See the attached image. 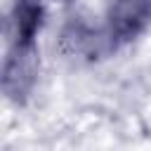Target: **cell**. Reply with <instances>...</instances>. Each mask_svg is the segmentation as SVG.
Instances as JSON below:
<instances>
[{
	"mask_svg": "<svg viewBox=\"0 0 151 151\" xmlns=\"http://www.w3.org/2000/svg\"><path fill=\"white\" fill-rule=\"evenodd\" d=\"M54 50L71 66H99L116 57L101 17L78 9V5L64 9L54 35Z\"/></svg>",
	"mask_w": 151,
	"mask_h": 151,
	"instance_id": "cell-1",
	"label": "cell"
},
{
	"mask_svg": "<svg viewBox=\"0 0 151 151\" xmlns=\"http://www.w3.org/2000/svg\"><path fill=\"white\" fill-rule=\"evenodd\" d=\"M50 0H9L5 7L2 42H40L50 24Z\"/></svg>",
	"mask_w": 151,
	"mask_h": 151,
	"instance_id": "cell-4",
	"label": "cell"
},
{
	"mask_svg": "<svg viewBox=\"0 0 151 151\" xmlns=\"http://www.w3.org/2000/svg\"><path fill=\"white\" fill-rule=\"evenodd\" d=\"M99 17L116 54L151 33V0H104Z\"/></svg>",
	"mask_w": 151,
	"mask_h": 151,
	"instance_id": "cell-3",
	"label": "cell"
},
{
	"mask_svg": "<svg viewBox=\"0 0 151 151\" xmlns=\"http://www.w3.org/2000/svg\"><path fill=\"white\" fill-rule=\"evenodd\" d=\"M54 7H61V9H71V7H76L80 0H50Z\"/></svg>",
	"mask_w": 151,
	"mask_h": 151,
	"instance_id": "cell-5",
	"label": "cell"
},
{
	"mask_svg": "<svg viewBox=\"0 0 151 151\" xmlns=\"http://www.w3.org/2000/svg\"><path fill=\"white\" fill-rule=\"evenodd\" d=\"M42 78L40 42H2L0 94L9 109L24 111L33 104Z\"/></svg>",
	"mask_w": 151,
	"mask_h": 151,
	"instance_id": "cell-2",
	"label": "cell"
}]
</instances>
